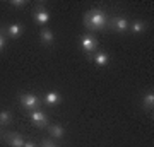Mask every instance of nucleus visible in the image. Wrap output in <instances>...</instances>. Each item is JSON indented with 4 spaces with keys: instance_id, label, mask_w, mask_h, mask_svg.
Instances as JSON below:
<instances>
[{
    "instance_id": "0eeeda50",
    "label": "nucleus",
    "mask_w": 154,
    "mask_h": 147,
    "mask_svg": "<svg viewBox=\"0 0 154 147\" xmlns=\"http://www.w3.org/2000/svg\"><path fill=\"white\" fill-rule=\"evenodd\" d=\"M2 137L11 147H24V142H26L24 137L21 133H16V132H4Z\"/></svg>"
},
{
    "instance_id": "ddd939ff",
    "label": "nucleus",
    "mask_w": 154,
    "mask_h": 147,
    "mask_svg": "<svg viewBox=\"0 0 154 147\" xmlns=\"http://www.w3.org/2000/svg\"><path fill=\"white\" fill-rule=\"evenodd\" d=\"M142 106H144V109H146V111H152V108H154V93H152V89L144 94Z\"/></svg>"
},
{
    "instance_id": "dca6fc26",
    "label": "nucleus",
    "mask_w": 154,
    "mask_h": 147,
    "mask_svg": "<svg viewBox=\"0 0 154 147\" xmlns=\"http://www.w3.org/2000/svg\"><path fill=\"white\" fill-rule=\"evenodd\" d=\"M9 4H11V7H14V9H24V7L28 5V2H24V0H11Z\"/></svg>"
},
{
    "instance_id": "a211bd4d",
    "label": "nucleus",
    "mask_w": 154,
    "mask_h": 147,
    "mask_svg": "<svg viewBox=\"0 0 154 147\" xmlns=\"http://www.w3.org/2000/svg\"><path fill=\"white\" fill-rule=\"evenodd\" d=\"M39 147H58V145H57L55 142H51L50 139H45V140H41V145Z\"/></svg>"
},
{
    "instance_id": "6ab92c4d",
    "label": "nucleus",
    "mask_w": 154,
    "mask_h": 147,
    "mask_svg": "<svg viewBox=\"0 0 154 147\" xmlns=\"http://www.w3.org/2000/svg\"><path fill=\"white\" fill-rule=\"evenodd\" d=\"M24 147H39V145H38V144H34L33 140H26V142H24Z\"/></svg>"
},
{
    "instance_id": "f8f14e48",
    "label": "nucleus",
    "mask_w": 154,
    "mask_h": 147,
    "mask_svg": "<svg viewBox=\"0 0 154 147\" xmlns=\"http://www.w3.org/2000/svg\"><path fill=\"white\" fill-rule=\"evenodd\" d=\"M147 22L146 21H140V19H139V21H132V22H128V29H130V31H132L134 34H140V33H144V31H146V29H147Z\"/></svg>"
},
{
    "instance_id": "aec40b11",
    "label": "nucleus",
    "mask_w": 154,
    "mask_h": 147,
    "mask_svg": "<svg viewBox=\"0 0 154 147\" xmlns=\"http://www.w3.org/2000/svg\"><path fill=\"white\" fill-rule=\"evenodd\" d=\"M2 133H4V132H2V130H0V137H2Z\"/></svg>"
},
{
    "instance_id": "9d476101",
    "label": "nucleus",
    "mask_w": 154,
    "mask_h": 147,
    "mask_svg": "<svg viewBox=\"0 0 154 147\" xmlns=\"http://www.w3.org/2000/svg\"><path fill=\"white\" fill-rule=\"evenodd\" d=\"M45 104H48V106H51V108H55V106H58V104L62 103V96L58 91H48V93L45 94Z\"/></svg>"
},
{
    "instance_id": "9b49d317",
    "label": "nucleus",
    "mask_w": 154,
    "mask_h": 147,
    "mask_svg": "<svg viewBox=\"0 0 154 147\" xmlns=\"http://www.w3.org/2000/svg\"><path fill=\"white\" fill-rule=\"evenodd\" d=\"M91 62L98 67H106L110 63V55L106 53V51H96V53L91 57Z\"/></svg>"
},
{
    "instance_id": "423d86ee",
    "label": "nucleus",
    "mask_w": 154,
    "mask_h": 147,
    "mask_svg": "<svg viewBox=\"0 0 154 147\" xmlns=\"http://www.w3.org/2000/svg\"><path fill=\"white\" fill-rule=\"evenodd\" d=\"M108 26L113 31H116V33H125V31H128V21H127L125 17H120V16L108 19Z\"/></svg>"
},
{
    "instance_id": "20e7f679",
    "label": "nucleus",
    "mask_w": 154,
    "mask_h": 147,
    "mask_svg": "<svg viewBox=\"0 0 154 147\" xmlns=\"http://www.w3.org/2000/svg\"><path fill=\"white\" fill-rule=\"evenodd\" d=\"M29 120L36 128H46L48 127V115L41 111V109H36V111H31L29 113Z\"/></svg>"
},
{
    "instance_id": "f257e3e1",
    "label": "nucleus",
    "mask_w": 154,
    "mask_h": 147,
    "mask_svg": "<svg viewBox=\"0 0 154 147\" xmlns=\"http://www.w3.org/2000/svg\"><path fill=\"white\" fill-rule=\"evenodd\" d=\"M84 26L89 33L103 31V29L108 27V16L101 9H91L84 16Z\"/></svg>"
},
{
    "instance_id": "4468645a",
    "label": "nucleus",
    "mask_w": 154,
    "mask_h": 147,
    "mask_svg": "<svg viewBox=\"0 0 154 147\" xmlns=\"http://www.w3.org/2000/svg\"><path fill=\"white\" fill-rule=\"evenodd\" d=\"M48 133L53 139H63V135H65V128L62 125H58V123H55V125H50L48 127Z\"/></svg>"
},
{
    "instance_id": "f3484780",
    "label": "nucleus",
    "mask_w": 154,
    "mask_h": 147,
    "mask_svg": "<svg viewBox=\"0 0 154 147\" xmlns=\"http://www.w3.org/2000/svg\"><path fill=\"white\" fill-rule=\"evenodd\" d=\"M5 46H7V38H5V34L0 33V53L5 50Z\"/></svg>"
},
{
    "instance_id": "f03ea898",
    "label": "nucleus",
    "mask_w": 154,
    "mask_h": 147,
    "mask_svg": "<svg viewBox=\"0 0 154 147\" xmlns=\"http://www.w3.org/2000/svg\"><path fill=\"white\" fill-rule=\"evenodd\" d=\"M98 44H99V41H98V38H96L94 33H86L79 38V48L86 53L88 60H91V57L94 55V51L98 50Z\"/></svg>"
},
{
    "instance_id": "7ed1b4c3",
    "label": "nucleus",
    "mask_w": 154,
    "mask_h": 147,
    "mask_svg": "<svg viewBox=\"0 0 154 147\" xmlns=\"http://www.w3.org/2000/svg\"><path fill=\"white\" fill-rule=\"evenodd\" d=\"M19 103L24 109L28 111H36V109H41V99L34 94L29 93H21L19 94Z\"/></svg>"
},
{
    "instance_id": "1a4fd4ad",
    "label": "nucleus",
    "mask_w": 154,
    "mask_h": 147,
    "mask_svg": "<svg viewBox=\"0 0 154 147\" xmlns=\"http://www.w3.org/2000/svg\"><path fill=\"white\" fill-rule=\"evenodd\" d=\"M39 41L45 46H51V44L55 43V34H53V31L48 29V27H41V31H39Z\"/></svg>"
},
{
    "instance_id": "6e6552de",
    "label": "nucleus",
    "mask_w": 154,
    "mask_h": 147,
    "mask_svg": "<svg viewBox=\"0 0 154 147\" xmlns=\"http://www.w3.org/2000/svg\"><path fill=\"white\" fill-rule=\"evenodd\" d=\"M22 24L21 22H12V24H9L5 29V34H7V38H12V39H17V38H21V34H22Z\"/></svg>"
},
{
    "instance_id": "39448f33",
    "label": "nucleus",
    "mask_w": 154,
    "mask_h": 147,
    "mask_svg": "<svg viewBox=\"0 0 154 147\" xmlns=\"http://www.w3.org/2000/svg\"><path fill=\"white\" fill-rule=\"evenodd\" d=\"M33 19H34L36 24H39V26H43V27L48 24L50 14H48V11L45 9V4H38V5H36V9L33 11Z\"/></svg>"
},
{
    "instance_id": "2eb2a0df",
    "label": "nucleus",
    "mask_w": 154,
    "mask_h": 147,
    "mask_svg": "<svg viewBox=\"0 0 154 147\" xmlns=\"http://www.w3.org/2000/svg\"><path fill=\"white\" fill-rule=\"evenodd\" d=\"M12 123V113L9 109H2L0 111V127H7Z\"/></svg>"
}]
</instances>
